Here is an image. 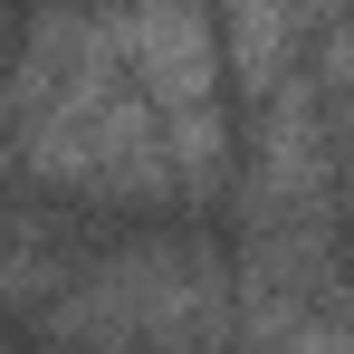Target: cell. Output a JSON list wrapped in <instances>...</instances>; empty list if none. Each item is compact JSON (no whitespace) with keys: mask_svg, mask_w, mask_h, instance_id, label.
Here are the masks:
<instances>
[{"mask_svg":"<svg viewBox=\"0 0 354 354\" xmlns=\"http://www.w3.org/2000/svg\"><path fill=\"white\" fill-rule=\"evenodd\" d=\"M259 354H354V326L345 316H288L259 335Z\"/></svg>","mask_w":354,"mask_h":354,"instance_id":"1","label":"cell"}]
</instances>
